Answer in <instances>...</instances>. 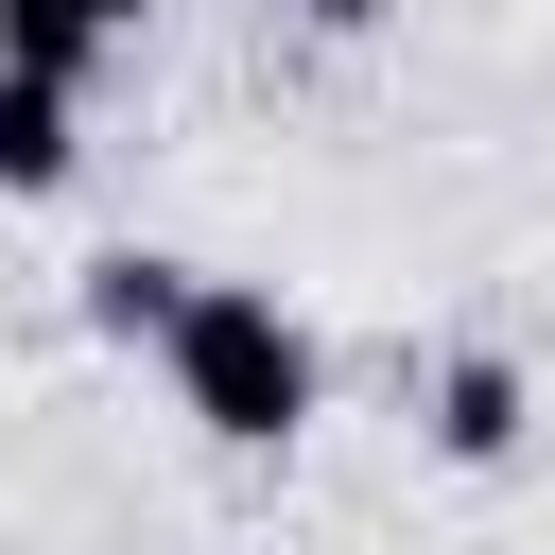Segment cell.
<instances>
[{"mask_svg":"<svg viewBox=\"0 0 555 555\" xmlns=\"http://www.w3.org/2000/svg\"><path fill=\"white\" fill-rule=\"evenodd\" d=\"M156 364H173V399H191L225 451H295V434H312V330H295L278 295H243V278H208Z\"/></svg>","mask_w":555,"mask_h":555,"instance_id":"obj_1","label":"cell"},{"mask_svg":"<svg viewBox=\"0 0 555 555\" xmlns=\"http://www.w3.org/2000/svg\"><path fill=\"white\" fill-rule=\"evenodd\" d=\"M191 295H208V278H191V260H156V243H104V260H87V295H69V312H87V330H104V347H173V312H191Z\"/></svg>","mask_w":555,"mask_h":555,"instance_id":"obj_2","label":"cell"},{"mask_svg":"<svg viewBox=\"0 0 555 555\" xmlns=\"http://www.w3.org/2000/svg\"><path fill=\"white\" fill-rule=\"evenodd\" d=\"M520 416H538V399H520V364H503V347H468V364L434 382V451H451V468H503V451H520Z\"/></svg>","mask_w":555,"mask_h":555,"instance_id":"obj_3","label":"cell"},{"mask_svg":"<svg viewBox=\"0 0 555 555\" xmlns=\"http://www.w3.org/2000/svg\"><path fill=\"white\" fill-rule=\"evenodd\" d=\"M104 52H121V35H104L87 0H0V69H17V87H69V104H87Z\"/></svg>","mask_w":555,"mask_h":555,"instance_id":"obj_4","label":"cell"},{"mask_svg":"<svg viewBox=\"0 0 555 555\" xmlns=\"http://www.w3.org/2000/svg\"><path fill=\"white\" fill-rule=\"evenodd\" d=\"M69 156H87L69 139V87H17L0 69V191H69Z\"/></svg>","mask_w":555,"mask_h":555,"instance_id":"obj_5","label":"cell"},{"mask_svg":"<svg viewBox=\"0 0 555 555\" xmlns=\"http://www.w3.org/2000/svg\"><path fill=\"white\" fill-rule=\"evenodd\" d=\"M295 35H382V0H278Z\"/></svg>","mask_w":555,"mask_h":555,"instance_id":"obj_6","label":"cell"},{"mask_svg":"<svg viewBox=\"0 0 555 555\" xmlns=\"http://www.w3.org/2000/svg\"><path fill=\"white\" fill-rule=\"evenodd\" d=\"M87 17H104V35H139V17H156V0H87Z\"/></svg>","mask_w":555,"mask_h":555,"instance_id":"obj_7","label":"cell"}]
</instances>
